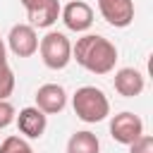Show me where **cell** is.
Here are the masks:
<instances>
[{"mask_svg": "<svg viewBox=\"0 0 153 153\" xmlns=\"http://www.w3.org/2000/svg\"><path fill=\"white\" fill-rule=\"evenodd\" d=\"M72 60L91 74H110L117 65V48L100 33H84L72 45Z\"/></svg>", "mask_w": 153, "mask_h": 153, "instance_id": "1", "label": "cell"}, {"mask_svg": "<svg viewBox=\"0 0 153 153\" xmlns=\"http://www.w3.org/2000/svg\"><path fill=\"white\" fill-rule=\"evenodd\" d=\"M72 108H74V115L81 122H86V124L103 122L110 115V100L96 86H81V88H76V93L72 96Z\"/></svg>", "mask_w": 153, "mask_h": 153, "instance_id": "2", "label": "cell"}, {"mask_svg": "<svg viewBox=\"0 0 153 153\" xmlns=\"http://www.w3.org/2000/svg\"><path fill=\"white\" fill-rule=\"evenodd\" d=\"M38 53L48 69H65L72 60V43L62 31H48L38 41Z\"/></svg>", "mask_w": 153, "mask_h": 153, "instance_id": "3", "label": "cell"}, {"mask_svg": "<svg viewBox=\"0 0 153 153\" xmlns=\"http://www.w3.org/2000/svg\"><path fill=\"white\" fill-rule=\"evenodd\" d=\"M110 136L117 141V143H124V146H131L139 136H143V122L139 115L124 110V112H117L112 120H110Z\"/></svg>", "mask_w": 153, "mask_h": 153, "instance_id": "4", "label": "cell"}, {"mask_svg": "<svg viewBox=\"0 0 153 153\" xmlns=\"http://www.w3.org/2000/svg\"><path fill=\"white\" fill-rule=\"evenodd\" d=\"M26 10L29 24L36 29H50L60 19V0H19Z\"/></svg>", "mask_w": 153, "mask_h": 153, "instance_id": "5", "label": "cell"}, {"mask_svg": "<svg viewBox=\"0 0 153 153\" xmlns=\"http://www.w3.org/2000/svg\"><path fill=\"white\" fill-rule=\"evenodd\" d=\"M7 45L17 57H31L38 50V33L31 24H14L7 33Z\"/></svg>", "mask_w": 153, "mask_h": 153, "instance_id": "6", "label": "cell"}, {"mask_svg": "<svg viewBox=\"0 0 153 153\" xmlns=\"http://www.w3.org/2000/svg\"><path fill=\"white\" fill-rule=\"evenodd\" d=\"M60 19L65 22V26L69 31H76V33H84L91 29L93 24V10L88 2L84 0H72L67 2L62 10H60Z\"/></svg>", "mask_w": 153, "mask_h": 153, "instance_id": "7", "label": "cell"}, {"mask_svg": "<svg viewBox=\"0 0 153 153\" xmlns=\"http://www.w3.org/2000/svg\"><path fill=\"white\" fill-rule=\"evenodd\" d=\"M98 12L110 26L124 29L134 22V0H98Z\"/></svg>", "mask_w": 153, "mask_h": 153, "instance_id": "8", "label": "cell"}, {"mask_svg": "<svg viewBox=\"0 0 153 153\" xmlns=\"http://www.w3.org/2000/svg\"><path fill=\"white\" fill-rule=\"evenodd\" d=\"M67 105V91L60 84H43L36 91V108L43 115H57Z\"/></svg>", "mask_w": 153, "mask_h": 153, "instance_id": "9", "label": "cell"}, {"mask_svg": "<svg viewBox=\"0 0 153 153\" xmlns=\"http://www.w3.org/2000/svg\"><path fill=\"white\" fill-rule=\"evenodd\" d=\"M14 122L26 139H41L48 127V115H43L38 108H22Z\"/></svg>", "mask_w": 153, "mask_h": 153, "instance_id": "10", "label": "cell"}, {"mask_svg": "<svg viewBox=\"0 0 153 153\" xmlns=\"http://www.w3.org/2000/svg\"><path fill=\"white\" fill-rule=\"evenodd\" d=\"M146 86V79L134 67H122L115 72V91L124 98H136Z\"/></svg>", "mask_w": 153, "mask_h": 153, "instance_id": "11", "label": "cell"}, {"mask_svg": "<svg viewBox=\"0 0 153 153\" xmlns=\"http://www.w3.org/2000/svg\"><path fill=\"white\" fill-rule=\"evenodd\" d=\"M67 153H100V141L93 131H74L67 141Z\"/></svg>", "mask_w": 153, "mask_h": 153, "instance_id": "12", "label": "cell"}, {"mask_svg": "<svg viewBox=\"0 0 153 153\" xmlns=\"http://www.w3.org/2000/svg\"><path fill=\"white\" fill-rule=\"evenodd\" d=\"M14 91V72L5 57V53H0V100H7Z\"/></svg>", "mask_w": 153, "mask_h": 153, "instance_id": "13", "label": "cell"}, {"mask_svg": "<svg viewBox=\"0 0 153 153\" xmlns=\"http://www.w3.org/2000/svg\"><path fill=\"white\" fill-rule=\"evenodd\" d=\"M0 153H33V148L24 136H7L0 143Z\"/></svg>", "mask_w": 153, "mask_h": 153, "instance_id": "14", "label": "cell"}, {"mask_svg": "<svg viewBox=\"0 0 153 153\" xmlns=\"http://www.w3.org/2000/svg\"><path fill=\"white\" fill-rule=\"evenodd\" d=\"M14 117H17L14 105H12L10 100H0V129L10 127V124L14 122Z\"/></svg>", "mask_w": 153, "mask_h": 153, "instance_id": "15", "label": "cell"}, {"mask_svg": "<svg viewBox=\"0 0 153 153\" xmlns=\"http://www.w3.org/2000/svg\"><path fill=\"white\" fill-rule=\"evenodd\" d=\"M129 153H153V136H148V134L139 136V139L129 146Z\"/></svg>", "mask_w": 153, "mask_h": 153, "instance_id": "16", "label": "cell"}]
</instances>
